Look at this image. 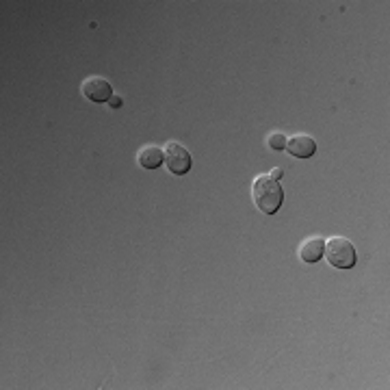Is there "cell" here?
<instances>
[{
	"label": "cell",
	"instance_id": "1",
	"mask_svg": "<svg viewBox=\"0 0 390 390\" xmlns=\"http://www.w3.org/2000/svg\"><path fill=\"white\" fill-rule=\"evenodd\" d=\"M252 200L256 204V208L260 213L265 215H276L282 202H284V191L282 185L278 180H273L267 174H260L254 178V185H252Z\"/></svg>",
	"mask_w": 390,
	"mask_h": 390
},
{
	"label": "cell",
	"instance_id": "2",
	"mask_svg": "<svg viewBox=\"0 0 390 390\" xmlns=\"http://www.w3.org/2000/svg\"><path fill=\"white\" fill-rule=\"evenodd\" d=\"M323 254H325V258H328V263L336 269L356 267V247L345 237H334L330 241H325Z\"/></svg>",
	"mask_w": 390,
	"mask_h": 390
},
{
	"label": "cell",
	"instance_id": "3",
	"mask_svg": "<svg viewBox=\"0 0 390 390\" xmlns=\"http://www.w3.org/2000/svg\"><path fill=\"white\" fill-rule=\"evenodd\" d=\"M165 165L172 174L176 176H185L191 172L193 159L185 146H180L178 141H169L165 146Z\"/></svg>",
	"mask_w": 390,
	"mask_h": 390
},
{
	"label": "cell",
	"instance_id": "4",
	"mask_svg": "<svg viewBox=\"0 0 390 390\" xmlns=\"http://www.w3.org/2000/svg\"><path fill=\"white\" fill-rule=\"evenodd\" d=\"M83 96L91 102H109L113 98V87L107 78L102 76H89L81 85Z\"/></svg>",
	"mask_w": 390,
	"mask_h": 390
},
{
	"label": "cell",
	"instance_id": "5",
	"mask_svg": "<svg viewBox=\"0 0 390 390\" xmlns=\"http://www.w3.org/2000/svg\"><path fill=\"white\" fill-rule=\"evenodd\" d=\"M286 150H289L295 159H310L317 152V141L310 135H293L286 139Z\"/></svg>",
	"mask_w": 390,
	"mask_h": 390
},
{
	"label": "cell",
	"instance_id": "6",
	"mask_svg": "<svg viewBox=\"0 0 390 390\" xmlns=\"http://www.w3.org/2000/svg\"><path fill=\"white\" fill-rule=\"evenodd\" d=\"M137 163L143 167V169H156L165 163V150L161 146H143L139 152H137Z\"/></svg>",
	"mask_w": 390,
	"mask_h": 390
},
{
	"label": "cell",
	"instance_id": "7",
	"mask_svg": "<svg viewBox=\"0 0 390 390\" xmlns=\"http://www.w3.org/2000/svg\"><path fill=\"white\" fill-rule=\"evenodd\" d=\"M323 250H325V241L321 237H310L306 239L302 245H299V258L304 260V263H319L323 258Z\"/></svg>",
	"mask_w": 390,
	"mask_h": 390
},
{
	"label": "cell",
	"instance_id": "8",
	"mask_svg": "<svg viewBox=\"0 0 390 390\" xmlns=\"http://www.w3.org/2000/svg\"><path fill=\"white\" fill-rule=\"evenodd\" d=\"M267 146L271 150H276V152H282V150H286V137L280 133V130H276V133H269L267 135Z\"/></svg>",
	"mask_w": 390,
	"mask_h": 390
},
{
	"label": "cell",
	"instance_id": "9",
	"mask_svg": "<svg viewBox=\"0 0 390 390\" xmlns=\"http://www.w3.org/2000/svg\"><path fill=\"white\" fill-rule=\"evenodd\" d=\"M269 176H271L273 180H278V182H280V178L284 176V172H282V167H273Z\"/></svg>",
	"mask_w": 390,
	"mask_h": 390
},
{
	"label": "cell",
	"instance_id": "10",
	"mask_svg": "<svg viewBox=\"0 0 390 390\" xmlns=\"http://www.w3.org/2000/svg\"><path fill=\"white\" fill-rule=\"evenodd\" d=\"M109 107H113V109H120V107H122V98H120V96H113V98L109 100Z\"/></svg>",
	"mask_w": 390,
	"mask_h": 390
}]
</instances>
